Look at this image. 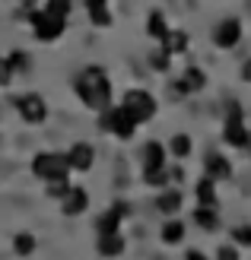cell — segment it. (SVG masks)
Here are the masks:
<instances>
[{
  "label": "cell",
  "mask_w": 251,
  "mask_h": 260,
  "mask_svg": "<svg viewBox=\"0 0 251 260\" xmlns=\"http://www.w3.org/2000/svg\"><path fill=\"white\" fill-rule=\"evenodd\" d=\"M22 4H25V7H32V4H35V0H22Z\"/></svg>",
  "instance_id": "obj_34"
},
{
  "label": "cell",
  "mask_w": 251,
  "mask_h": 260,
  "mask_svg": "<svg viewBox=\"0 0 251 260\" xmlns=\"http://www.w3.org/2000/svg\"><path fill=\"white\" fill-rule=\"evenodd\" d=\"M232 241L251 248V225H235V229H232Z\"/></svg>",
  "instance_id": "obj_27"
},
{
  "label": "cell",
  "mask_w": 251,
  "mask_h": 260,
  "mask_svg": "<svg viewBox=\"0 0 251 260\" xmlns=\"http://www.w3.org/2000/svg\"><path fill=\"white\" fill-rule=\"evenodd\" d=\"M102 130H108V134L121 137V140H130L137 130V121L130 118L124 108H105L102 111Z\"/></svg>",
  "instance_id": "obj_5"
},
{
  "label": "cell",
  "mask_w": 251,
  "mask_h": 260,
  "mask_svg": "<svg viewBox=\"0 0 251 260\" xmlns=\"http://www.w3.org/2000/svg\"><path fill=\"white\" fill-rule=\"evenodd\" d=\"M216 260H239V251H235L232 244H222V248L216 251Z\"/></svg>",
  "instance_id": "obj_29"
},
{
  "label": "cell",
  "mask_w": 251,
  "mask_h": 260,
  "mask_svg": "<svg viewBox=\"0 0 251 260\" xmlns=\"http://www.w3.org/2000/svg\"><path fill=\"white\" fill-rule=\"evenodd\" d=\"M7 60H10V70L13 73H29V67H32V57L25 54V51H13Z\"/></svg>",
  "instance_id": "obj_23"
},
{
  "label": "cell",
  "mask_w": 251,
  "mask_h": 260,
  "mask_svg": "<svg viewBox=\"0 0 251 260\" xmlns=\"http://www.w3.org/2000/svg\"><path fill=\"white\" fill-rule=\"evenodd\" d=\"M16 111L22 114V121L25 124H42L48 118V108H45V99L42 95H19L16 99Z\"/></svg>",
  "instance_id": "obj_6"
},
{
  "label": "cell",
  "mask_w": 251,
  "mask_h": 260,
  "mask_svg": "<svg viewBox=\"0 0 251 260\" xmlns=\"http://www.w3.org/2000/svg\"><path fill=\"white\" fill-rule=\"evenodd\" d=\"M169 152H172V155H178V159H184V155L191 152V137H188V134H178V137H172V143H169Z\"/></svg>",
  "instance_id": "obj_24"
},
{
  "label": "cell",
  "mask_w": 251,
  "mask_h": 260,
  "mask_svg": "<svg viewBox=\"0 0 251 260\" xmlns=\"http://www.w3.org/2000/svg\"><path fill=\"white\" fill-rule=\"evenodd\" d=\"M130 213V206L127 203H115L108 213H102L99 216V222H96V229H99V235H111V232H118V222Z\"/></svg>",
  "instance_id": "obj_9"
},
{
  "label": "cell",
  "mask_w": 251,
  "mask_h": 260,
  "mask_svg": "<svg viewBox=\"0 0 251 260\" xmlns=\"http://www.w3.org/2000/svg\"><path fill=\"white\" fill-rule=\"evenodd\" d=\"M67 178H54V181H48V193H51V197H54V200H64V197H67Z\"/></svg>",
  "instance_id": "obj_25"
},
{
  "label": "cell",
  "mask_w": 251,
  "mask_h": 260,
  "mask_svg": "<svg viewBox=\"0 0 251 260\" xmlns=\"http://www.w3.org/2000/svg\"><path fill=\"white\" fill-rule=\"evenodd\" d=\"M29 25H32L38 42H58L64 35V29H67V19H54V16H48L45 10H32L29 13Z\"/></svg>",
  "instance_id": "obj_3"
},
{
  "label": "cell",
  "mask_w": 251,
  "mask_h": 260,
  "mask_svg": "<svg viewBox=\"0 0 251 260\" xmlns=\"http://www.w3.org/2000/svg\"><path fill=\"white\" fill-rule=\"evenodd\" d=\"M92 159H96V152H92L89 143H73L70 152H67V165L73 168V172H89Z\"/></svg>",
  "instance_id": "obj_8"
},
{
  "label": "cell",
  "mask_w": 251,
  "mask_h": 260,
  "mask_svg": "<svg viewBox=\"0 0 251 260\" xmlns=\"http://www.w3.org/2000/svg\"><path fill=\"white\" fill-rule=\"evenodd\" d=\"M13 248H16V254H32L35 251V238L32 235H25V232H22V235H16V241H13Z\"/></svg>",
  "instance_id": "obj_26"
},
{
  "label": "cell",
  "mask_w": 251,
  "mask_h": 260,
  "mask_svg": "<svg viewBox=\"0 0 251 260\" xmlns=\"http://www.w3.org/2000/svg\"><path fill=\"white\" fill-rule=\"evenodd\" d=\"M197 200H201V206H213V203H216V187H213V178H204L201 184H197Z\"/></svg>",
  "instance_id": "obj_20"
},
{
  "label": "cell",
  "mask_w": 251,
  "mask_h": 260,
  "mask_svg": "<svg viewBox=\"0 0 251 260\" xmlns=\"http://www.w3.org/2000/svg\"><path fill=\"white\" fill-rule=\"evenodd\" d=\"M204 83H207V76H204V70H197V67H191V70H184V76L175 83V92H194V89H204Z\"/></svg>",
  "instance_id": "obj_13"
},
{
  "label": "cell",
  "mask_w": 251,
  "mask_h": 260,
  "mask_svg": "<svg viewBox=\"0 0 251 260\" xmlns=\"http://www.w3.org/2000/svg\"><path fill=\"white\" fill-rule=\"evenodd\" d=\"M184 48H188V35H184V32H172V29H169V35L162 38V51H165V54H181Z\"/></svg>",
  "instance_id": "obj_16"
},
{
  "label": "cell",
  "mask_w": 251,
  "mask_h": 260,
  "mask_svg": "<svg viewBox=\"0 0 251 260\" xmlns=\"http://www.w3.org/2000/svg\"><path fill=\"white\" fill-rule=\"evenodd\" d=\"M165 165V146L162 143H147L143 146V168L153 172V168H162Z\"/></svg>",
  "instance_id": "obj_14"
},
{
  "label": "cell",
  "mask_w": 251,
  "mask_h": 260,
  "mask_svg": "<svg viewBox=\"0 0 251 260\" xmlns=\"http://www.w3.org/2000/svg\"><path fill=\"white\" fill-rule=\"evenodd\" d=\"M70 165H67V155H58V152H38L32 159V175L42 178V181H54V178H67Z\"/></svg>",
  "instance_id": "obj_2"
},
{
  "label": "cell",
  "mask_w": 251,
  "mask_h": 260,
  "mask_svg": "<svg viewBox=\"0 0 251 260\" xmlns=\"http://www.w3.org/2000/svg\"><path fill=\"white\" fill-rule=\"evenodd\" d=\"M242 76H245V80H251V60L245 63V67H242Z\"/></svg>",
  "instance_id": "obj_33"
},
{
  "label": "cell",
  "mask_w": 251,
  "mask_h": 260,
  "mask_svg": "<svg viewBox=\"0 0 251 260\" xmlns=\"http://www.w3.org/2000/svg\"><path fill=\"white\" fill-rule=\"evenodd\" d=\"M156 210L165 216H175L181 210V190H162L159 200H156Z\"/></svg>",
  "instance_id": "obj_15"
},
{
  "label": "cell",
  "mask_w": 251,
  "mask_h": 260,
  "mask_svg": "<svg viewBox=\"0 0 251 260\" xmlns=\"http://www.w3.org/2000/svg\"><path fill=\"white\" fill-rule=\"evenodd\" d=\"M73 89L83 99L86 108H92V111L111 108V83H108V76H105L102 67H83L73 80Z\"/></svg>",
  "instance_id": "obj_1"
},
{
  "label": "cell",
  "mask_w": 251,
  "mask_h": 260,
  "mask_svg": "<svg viewBox=\"0 0 251 260\" xmlns=\"http://www.w3.org/2000/svg\"><path fill=\"white\" fill-rule=\"evenodd\" d=\"M213 42L219 45V48H235L242 42V22L239 19H222L216 29H213Z\"/></svg>",
  "instance_id": "obj_7"
},
{
  "label": "cell",
  "mask_w": 251,
  "mask_h": 260,
  "mask_svg": "<svg viewBox=\"0 0 251 260\" xmlns=\"http://www.w3.org/2000/svg\"><path fill=\"white\" fill-rule=\"evenodd\" d=\"M153 67H159V70L169 67V54H165V51H162V54H153Z\"/></svg>",
  "instance_id": "obj_31"
},
{
  "label": "cell",
  "mask_w": 251,
  "mask_h": 260,
  "mask_svg": "<svg viewBox=\"0 0 251 260\" xmlns=\"http://www.w3.org/2000/svg\"><path fill=\"white\" fill-rule=\"evenodd\" d=\"M70 0H48V4H45V13H48V16H54V19H67L70 16Z\"/></svg>",
  "instance_id": "obj_22"
},
{
  "label": "cell",
  "mask_w": 251,
  "mask_h": 260,
  "mask_svg": "<svg viewBox=\"0 0 251 260\" xmlns=\"http://www.w3.org/2000/svg\"><path fill=\"white\" fill-rule=\"evenodd\" d=\"M194 222H197V225H201L204 232H213V229L219 225V216L213 213V206H201V210H197V213H194Z\"/></svg>",
  "instance_id": "obj_19"
},
{
  "label": "cell",
  "mask_w": 251,
  "mask_h": 260,
  "mask_svg": "<svg viewBox=\"0 0 251 260\" xmlns=\"http://www.w3.org/2000/svg\"><path fill=\"white\" fill-rule=\"evenodd\" d=\"M86 206H89V193L83 187H70L67 197H64V213H67V216H80Z\"/></svg>",
  "instance_id": "obj_11"
},
{
  "label": "cell",
  "mask_w": 251,
  "mask_h": 260,
  "mask_svg": "<svg viewBox=\"0 0 251 260\" xmlns=\"http://www.w3.org/2000/svg\"><path fill=\"white\" fill-rule=\"evenodd\" d=\"M147 32H150L153 38H159V42H162V38L169 35V25H165V16H162L159 10H153V13H150V19H147Z\"/></svg>",
  "instance_id": "obj_18"
},
{
  "label": "cell",
  "mask_w": 251,
  "mask_h": 260,
  "mask_svg": "<svg viewBox=\"0 0 251 260\" xmlns=\"http://www.w3.org/2000/svg\"><path fill=\"white\" fill-rule=\"evenodd\" d=\"M10 76H13L10 60H7V57H0V86H7V83H10Z\"/></svg>",
  "instance_id": "obj_30"
},
{
  "label": "cell",
  "mask_w": 251,
  "mask_h": 260,
  "mask_svg": "<svg viewBox=\"0 0 251 260\" xmlns=\"http://www.w3.org/2000/svg\"><path fill=\"white\" fill-rule=\"evenodd\" d=\"M86 4V13H89V19L92 25H99V29H105V25H111V10L105 0H83Z\"/></svg>",
  "instance_id": "obj_12"
},
{
  "label": "cell",
  "mask_w": 251,
  "mask_h": 260,
  "mask_svg": "<svg viewBox=\"0 0 251 260\" xmlns=\"http://www.w3.org/2000/svg\"><path fill=\"white\" fill-rule=\"evenodd\" d=\"M204 168H207V178H213V181H226V178H232V165H229L226 155H219V152H210L207 162H204Z\"/></svg>",
  "instance_id": "obj_10"
},
{
  "label": "cell",
  "mask_w": 251,
  "mask_h": 260,
  "mask_svg": "<svg viewBox=\"0 0 251 260\" xmlns=\"http://www.w3.org/2000/svg\"><path fill=\"white\" fill-rule=\"evenodd\" d=\"M121 108H124L137 124H143V121H150L153 114H156V99H153L150 92H143V89H130V92L124 95V102H121Z\"/></svg>",
  "instance_id": "obj_4"
},
{
  "label": "cell",
  "mask_w": 251,
  "mask_h": 260,
  "mask_svg": "<svg viewBox=\"0 0 251 260\" xmlns=\"http://www.w3.org/2000/svg\"><path fill=\"white\" fill-rule=\"evenodd\" d=\"M147 184H153V187L169 184V172L165 168H153V172H147Z\"/></svg>",
  "instance_id": "obj_28"
},
{
  "label": "cell",
  "mask_w": 251,
  "mask_h": 260,
  "mask_svg": "<svg viewBox=\"0 0 251 260\" xmlns=\"http://www.w3.org/2000/svg\"><path fill=\"white\" fill-rule=\"evenodd\" d=\"M99 251H102V254H108V257H118V254L124 251V238L118 235V232H111V235H102Z\"/></svg>",
  "instance_id": "obj_17"
},
{
  "label": "cell",
  "mask_w": 251,
  "mask_h": 260,
  "mask_svg": "<svg viewBox=\"0 0 251 260\" xmlns=\"http://www.w3.org/2000/svg\"><path fill=\"white\" fill-rule=\"evenodd\" d=\"M184 260H207V254L204 251H188V254H184Z\"/></svg>",
  "instance_id": "obj_32"
},
{
  "label": "cell",
  "mask_w": 251,
  "mask_h": 260,
  "mask_svg": "<svg viewBox=\"0 0 251 260\" xmlns=\"http://www.w3.org/2000/svg\"><path fill=\"white\" fill-rule=\"evenodd\" d=\"M184 238V225L178 222V219H169V222L162 225V241L165 244H178Z\"/></svg>",
  "instance_id": "obj_21"
}]
</instances>
